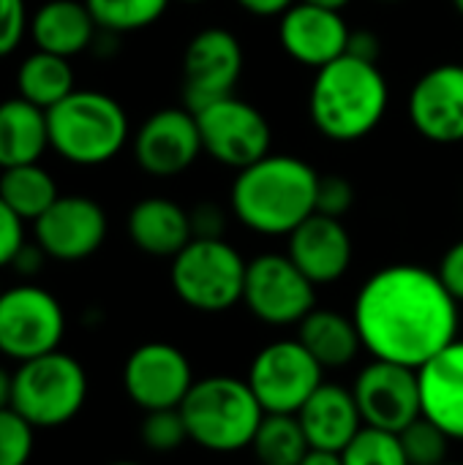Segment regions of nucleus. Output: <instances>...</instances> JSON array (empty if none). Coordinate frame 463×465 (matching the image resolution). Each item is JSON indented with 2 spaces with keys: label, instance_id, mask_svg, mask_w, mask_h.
<instances>
[{
  "label": "nucleus",
  "instance_id": "obj_16",
  "mask_svg": "<svg viewBox=\"0 0 463 465\" xmlns=\"http://www.w3.org/2000/svg\"><path fill=\"white\" fill-rule=\"evenodd\" d=\"M35 245L57 262H82L93 256L106 240V213L104 207L82 193L57 196L55 204L33 221Z\"/></svg>",
  "mask_w": 463,
  "mask_h": 465
},
{
  "label": "nucleus",
  "instance_id": "obj_22",
  "mask_svg": "<svg viewBox=\"0 0 463 465\" xmlns=\"http://www.w3.org/2000/svg\"><path fill=\"white\" fill-rule=\"evenodd\" d=\"M128 237L131 242L158 259H175L191 240V215L177 202L164 196H147L136 202L128 213Z\"/></svg>",
  "mask_w": 463,
  "mask_h": 465
},
{
  "label": "nucleus",
  "instance_id": "obj_38",
  "mask_svg": "<svg viewBox=\"0 0 463 465\" xmlns=\"http://www.w3.org/2000/svg\"><path fill=\"white\" fill-rule=\"evenodd\" d=\"M188 215H191V232H194V237H224L226 215H224L221 207L205 202V204L194 207Z\"/></svg>",
  "mask_w": 463,
  "mask_h": 465
},
{
  "label": "nucleus",
  "instance_id": "obj_9",
  "mask_svg": "<svg viewBox=\"0 0 463 465\" xmlns=\"http://www.w3.org/2000/svg\"><path fill=\"white\" fill-rule=\"evenodd\" d=\"M194 114L202 136V150L229 169L240 172L265 158L273 147V128L267 117L248 101L226 95L196 109Z\"/></svg>",
  "mask_w": 463,
  "mask_h": 465
},
{
  "label": "nucleus",
  "instance_id": "obj_6",
  "mask_svg": "<svg viewBox=\"0 0 463 465\" xmlns=\"http://www.w3.org/2000/svg\"><path fill=\"white\" fill-rule=\"evenodd\" d=\"M248 262L224 237H194L169 270L180 302L199 313H224L243 302Z\"/></svg>",
  "mask_w": 463,
  "mask_h": 465
},
{
  "label": "nucleus",
  "instance_id": "obj_12",
  "mask_svg": "<svg viewBox=\"0 0 463 465\" xmlns=\"http://www.w3.org/2000/svg\"><path fill=\"white\" fill-rule=\"evenodd\" d=\"M246 54L240 38L226 27H205L191 35L183 54V101L191 112L235 95Z\"/></svg>",
  "mask_w": 463,
  "mask_h": 465
},
{
  "label": "nucleus",
  "instance_id": "obj_23",
  "mask_svg": "<svg viewBox=\"0 0 463 465\" xmlns=\"http://www.w3.org/2000/svg\"><path fill=\"white\" fill-rule=\"evenodd\" d=\"M27 33L35 49L71 60L93 46L98 25L85 0H49L30 16Z\"/></svg>",
  "mask_w": 463,
  "mask_h": 465
},
{
  "label": "nucleus",
  "instance_id": "obj_7",
  "mask_svg": "<svg viewBox=\"0 0 463 465\" xmlns=\"http://www.w3.org/2000/svg\"><path fill=\"white\" fill-rule=\"evenodd\" d=\"M87 401V373L71 354L49 351L19 362L11 387V409L35 430L71 422Z\"/></svg>",
  "mask_w": 463,
  "mask_h": 465
},
{
  "label": "nucleus",
  "instance_id": "obj_46",
  "mask_svg": "<svg viewBox=\"0 0 463 465\" xmlns=\"http://www.w3.org/2000/svg\"><path fill=\"white\" fill-rule=\"evenodd\" d=\"M112 465H139V463H134V460H120V463H112Z\"/></svg>",
  "mask_w": 463,
  "mask_h": 465
},
{
  "label": "nucleus",
  "instance_id": "obj_35",
  "mask_svg": "<svg viewBox=\"0 0 463 465\" xmlns=\"http://www.w3.org/2000/svg\"><path fill=\"white\" fill-rule=\"evenodd\" d=\"M30 16L25 0H0V57L11 54L25 33H27Z\"/></svg>",
  "mask_w": 463,
  "mask_h": 465
},
{
  "label": "nucleus",
  "instance_id": "obj_27",
  "mask_svg": "<svg viewBox=\"0 0 463 465\" xmlns=\"http://www.w3.org/2000/svg\"><path fill=\"white\" fill-rule=\"evenodd\" d=\"M57 196V183L41 163L0 169V199L25 221H38Z\"/></svg>",
  "mask_w": 463,
  "mask_h": 465
},
{
  "label": "nucleus",
  "instance_id": "obj_10",
  "mask_svg": "<svg viewBox=\"0 0 463 465\" xmlns=\"http://www.w3.org/2000/svg\"><path fill=\"white\" fill-rule=\"evenodd\" d=\"M322 376L325 368L295 338L265 346L254 357L246 381L265 414H297L303 403L322 387Z\"/></svg>",
  "mask_w": 463,
  "mask_h": 465
},
{
  "label": "nucleus",
  "instance_id": "obj_49",
  "mask_svg": "<svg viewBox=\"0 0 463 465\" xmlns=\"http://www.w3.org/2000/svg\"><path fill=\"white\" fill-rule=\"evenodd\" d=\"M442 465H458V463H442Z\"/></svg>",
  "mask_w": 463,
  "mask_h": 465
},
{
  "label": "nucleus",
  "instance_id": "obj_24",
  "mask_svg": "<svg viewBox=\"0 0 463 465\" xmlns=\"http://www.w3.org/2000/svg\"><path fill=\"white\" fill-rule=\"evenodd\" d=\"M46 147V109H38L22 95L0 101V169L38 163Z\"/></svg>",
  "mask_w": 463,
  "mask_h": 465
},
{
  "label": "nucleus",
  "instance_id": "obj_25",
  "mask_svg": "<svg viewBox=\"0 0 463 465\" xmlns=\"http://www.w3.org/2000/svg\"><path fill=\"white\" fill-rule=\"evenodd\" d=\"M297 341L311 351V357L325 371L347 368L363 349L355 319L325 308H314L297 324Z\"/></svg>",
  "mask_w": 463,
  "mask_h": 465
},
{
  "label": "nucleus",
  "instance_id": "obj_21",
  "mask_svg": "<svg viewBox=\"0 0 463 465\" xmlns=\"http://www.w3.org/2000/svg\"><path fill=\"white\" fill-rule=\"evenodd\" d=\"M297 420L306 430L308 444L327 452H341L366 425L352 390L327 381H322V387L303 403Z\"/></svg>",
  "mask_w": 463,
  "mask_h": 465
},
{
  "label": "nucleus",
  "instance_id": "obj_1",
  "mask_svg": "<svg viewBox=\"0 0 463 465\" xmlns=\"http://www.w3.org/2000/svg\"><path fill=\"white\" fill-rule=\"evenodd\" d=\"M352 319L374 360L420 371L458 338V302L439 272L418 264L377 270L357 292Z\"/></svg>",
  "mask_w": 463,
  "mask_h": 465
},
{
  "label": "nucleus",
  "instance_id": "obj_5",
  "mask_svg": "<svg viewBox=\"0 0 463 465\" xmlns=\"http://www.w3.org/2000/svg\"><path fill=\"white\" fill-rule=\"evenodd\" d=\"M180 414L188 428V439L207 452L229 455L251 447L265 409L259 406L248 381L235 376H207L194 381Z\"/></svg>",
  "mask_w": 463,
  "mask_h": 465
},
{
  "label": "nucleus",
  "instance_id": "obj_19",
  "mask_svg": "<svg viewBox=\"0 0 463 465\" xmlns=\"http://www.w3.org/2000/svg\"><path fill=\"white\" fill-rule=\"evenodd\" d=\"M352 237L341 218L314 213L289 234L287 256L300 267V272L314 286L341 281L352 264Z\"/></svg>",
  "mask_w": 463,
  "mask_h": 465
},
{
  "label": "nucleus",
  "instance_id": "obj_37",
  "mask_svg": "<svg viewBox=\"0 0 463 465\" xmlns=\"http://www.w3.org/2000/svg\"><path fill=\"white\" fill-rule=\"evenodd\" d=\"M439 278L445 283V289L456 297V302H463V240H458L439 262Z\"/></svg>",
  "mask_w": 463,
  "mask_h": 465
},
{
  "label": "nucleus",
  "instance_id": "obj_48",
  "mask_svg": "<svg viewBox=\"0 0 463 465\" xmlns=\"http://www.w3.org/2000/svg\"><path fill=\"white\" fill-rule=\"evenodd\" d=\"M379 3H398V0H379Z\"/></svg>",
  "mask_w": 463,
  "mask_h": 465
},
{
  "label": "nucleus",
  "instance_id": "obj_8",
  "mask_svg": "<svg viewBox=\"0 0 463 465\" xmlns=\"http://www.w3.org/2000/svg\"><path fill=\"white\" fill-rule=\"evenodd\" d=\"M63 335V305L46 289L35 283H19L0 294V354L27 362L57 351Z\"/></svg>",
  "mask_w": 463,
  "mask_h": 465
},
{
  "label": "nucleus",
  "instance_id": "obj_28",
  "mask_svg": "<svg viewBox=\"0 0 463 465\" xmlns=\"http://www.w3.org/2000/svg\"><path fill=\"white\" fill-rule=\"evenodd\" d=\"M251 450L259 465H300L311 444L297 414H265Z\"/></svg>",
  "mask_w": 463,
  "mask_h": 465
},
{
  "label": "nucleus",
  "instance_id": "obj_3",
  "mask_svg": "<svg viewBox=\"0 0 463 465\" xmlns=\"http://www.w3.org/2000/svg\"><path fill=\"white\" fill-rule=\"evenodd\" d=\"M390 104V87L377 63L341 54L322 65L308 90L314 128L330 142H360L377 131Z\"/></svg>",
  "mask_w": 463,
  "mask_h": 465
},
{
  "label": "nucleus",
  "instance_id": "obj_41",
  "mask_svg": "<svg viewBox=\"0 0 463 465\" xmlns=\"http://www.w3.org/2000/svg\"><path fill=\"white\" fill-rule=\"evenodd\" d=\"M44 256H46V253H44L38 245H35V248H33V245H25V248L19 251V256L14 259V267H16L22 275H33V272L41 267V259H44Z\"/></svg>",
  "mask_w": 463,
  "mask_h": 465
},
{
  "label": "nucleus",
  "instance_id": "obj_29",
  "mask_svg": "<svg viewBox=\"0 0 463 465\" xmlns=\"http://www.w3.org/2000/svg\"><path fill=\"white\" fill-rule=\"evenodd\" d=\"M172 0H85L101 33H134L156 25Z\"/></svg>",
  "mask_w": 463,
  "mask_h": 465
},
{
  "label": "nucleus",
  "instance_id": "obj_50",
  "mask_svg": "<svg viewBox=\"0 0 463 465\" xmlns=\"http://www.w3.org/2000/svg\"><path fill=\"white\" fill-rule=\"evenodd\" d=\"M0 294H3V289H0Z\"/></svg>",
  "mask_w": 463,
  "mask_h": 465
},
{
  "label": "nucleus",
  "instance_id": "obj_18",
  "mask_svg": "<svg viewBox=\"0 0 463 465\" xmlns=\"http://www.w3.org/2000/svg\"><path fill=\"white\" fill-rule=\"evenodd\" d=\"M349 25L341 11L297 0L278 16V44L300 65L319 71L347 54Z\"/></svg>",
  "mask_w": 463,
  "mask_h": 465
},
{
  "label": "nucleus",
  "instance_id": "obj_43",
  "mask_svg": "<svg viewBox=\"0 0 463 465\" xmlns=\"http://www.w3.org/2000/svg\"><path fill=\"white\" fill-rule=\"evenodd\" d=\"M11 387H14V376L0 368V409L11 406Z\"/></svg>",
  "mask_w": 463,
  "mask_h": 465
},
{
  "label": "nucleus",
  "instance_id": "obj_2",
  "mask_svg": "<svg viewBox=\"0 0 463 465\" xmlns=\"http://www.w3.org/2000/svg\"><path fill=\"white\" fill-rule=\"evenodd\" d=\"M317 185L319 174L308 161L267 153L237 172L229 207L246 229L265 237H289L317 213Z\"/></svg>",
  "mask_w": 463,
  "mask_h": 465
},
{
  "label": "nucleus",
  "instance_id": "obj_14",
  "mask_svg": "<svg viewBox=\"0 0 463 465\" xmlns=\"http://www.w3.org/2000/svg\"><path fill=\"white\" fill-rule=\"evenodd\" d=\"M202 150L196 114L186 106L153 112L134 134V158L150 177L169 180L194 166Z\"/></svg>",
  "mask_w": 463,
  "mask_h": 465
},
{
  "label": "nucleus",
  "instance_id": "obj_30",
  "mask_svg": "<svg viewBox=\"0 0 463 465\" xmlns=\"http://www.w3.org/2000/svg\"><path fill=\"white\" fill-rule=\"evenodd\" d=\"M344 465H409L398 433L363 425L360 433L341 450Z\"/></svg>",
  "mask_w": 463,
  "mask_h": 465
},
{
  "label": "nucleus",
  "instance_id": "obj_34",
  "mask_svg": "<svg viewBox=\"0 0 463 465\" xmlns=\"http://www.w3.org/2000/svg\"><path fill=\"white\" fill-rule=\"evenodd\" d=\"M355 204V188L347 177L330 174L319 177L317 185V213L330 215V218H344Z\"/></svg>",
  "mask_w": 463,
  "mask_h": 465
},
{
  "label": "nucleus",
  "instance_id": "obj_47",
  "mask_svg": "<svg viewBox=\"0 0 463 465\" xmlns=\"http://www.w3.org/2000/svg\"><path fill=\"white\" fill-rule=\"evenodd\" d=\"M180 3H205V0H180Z\"/></svg>",
  "mask_w": 463,
  "mask_h": 465
},
{
  "label": "nucleus",
  "instance_id": "obj_42",
  "mask_svg": "<svg viewBox=\"0 0 463 465\" xmlns=\"http://www.w3.org/2000/svg\"><path fill=\"white\" fill-rule=\"evenodd\" d=\"M300 465H344L341 452H327V450H308V455L300 460Z\"/></svg>",
  "mask_w": 463,
  "mask_h": 465
},
{
  "label": "nucleus",
  "instance_id": "obj_40",
  "mask_svg": "<svg viewBox=\"0 0 463 465\" xmlns=\"http://www.w3.org/2000/svg\"><path fill=\"white\" fill-rule=\"evenodd\" d=\"M243 11L251 16H281L287 8H292L297 0H235Z\"/></svg>",
  "mask_w": 463,
  "mask_h": 465
},
{
  "label": "nucleus",
  "instance_id": "obj_20",
  "mask_svg": "<svg viewBox=\"0 0 463 465\" xmlns=\"http://www.w3.org/2000/svg\"><path fill=\"white\" fill-rule=\"evenodd\" d=\"M423 417L442 428L450 439L463 441V341L456 338L434 354L420 371Z\"/></svg>",
  "mask_w": 463,
  "mask_h": 465
},
{
  "label": "nucleus",
  "instance_id": "obj_13",
  "mask_svg": "<svg viewBox=\"0 0 463 465\" xmlns=\"http://www.w3.org/2000/svg\"><path fill=\"white\" fill-rule=\"evenodd\" d=\"M352 395L363 422L379 430L401 433L418 417H423L418 371L398 362L371 360L360 371Z\"/></svg>",
  "mask_w": 463,
  "mask_h": 465
},
{
  "label": "nucleus",
  "instance_id": "obj_44",
  "mask_svg": "<svg viewBox=\"0 0 463 465\" xmlns=\"http://www.w3.org/2000/svg\"><path fill=\"white\" fill-rule=\"evenodd\" d=\"M303 3H314V5H325V8H336V11H344L352 0H303Z\"/></svg>",
  "mask_w": 463,
  "mask_h": 465
},
{
  "label": "nucleus",
  "instance_id": "obj_4",
  "mask_svg": "<svg viewBox=\"0 0 463 465\" xmlns=\"http://www.w3.org/2000/svg\"><path fill=\"white\" fill-rule=\"evenodd\" d=\"M49 147L74 166H101L120 155L131 136L120 101L98 90H74L46 109Z\"/></svg>",
  "mask_w": 463,
  "mask_h": 465
},
{
  "label": "nucleus",
  "instance_id": "obj_33",
  "mask_svg": "<svg viewBox=\"0 0 463 465\" xmlns=\"http://www.w3.org/2000/svg\"><path fill=\"white\" fill-rule=\"evenodd\" d=\"M35 428L11 406L0 409V465H27Z\"/></svg>",
  "mask_w": 463,
  "mask_h": 465
},
{
  "label": "nucleus",
  "instance_id": "obj_36",
  "mask_svg": "<svg viewBox=\"0 0 463 465\" xmlns=\"http://www.w3.org/2000/svg\"><path fill=\"white\" fill-rule=\"evenodd\" d=\"M25 218H19L3 199H0V267L14 264L19 251L25 248Z\"/></svg>",
  "mask_w": 463,
  "mask_h": 465
},
{
  "label": "nucleus",
  "instance_id": "obj_31",
  "mask_svg": "<svg viewBox=\"0 0 463 465\" xmlns=\"http://www.w3.org/2000/svg\"><path fill=\"white\" fill-rule=\"evenodd\" d=\"M409 465H442L448 463V444L453 441L442 428H437L431 420L418 417L409 428L398 433Z\"/></svg>",
  "mask_w": 463,
  "mask_h": 465
},
{
  "label": "nucleus",
  "instance_id": "obj_15",
  "mask_svg": "<svg viewBox=\"0 0 463 465\" xmlns=\"http://www.w3.org/2000/svg\"><path fill=\"white\" fill-rule=\"evenodd\" d=\"M194 381L188 357L177 346L161 341L134 349L123 368V387L145 411L180 409Z\"/></svg>",
  "mask_w": 463,
  "mask_h": 465
},
{
  "label": "nucleus",
  "instance_id": "obj_11",
  "mask_svg": "<svg viewBox=\"0 0 463 465\" xmlns=\"http://www.w3.org/2000/svg\"><path fill=\"white\" fill-rule=\"evenodd\" d=\"M243 302L262 324L289 327L317 308V286L287 253H262L248 262Z\"/></svg>",
  "mask_w": 463,
  "mask_h": 465
},
{
  "label": "nucleus",
  "instance_id": "obj_39",
  "mask_svg": "<svg viewBox=\"0 0 463 465\" xmlns=\"http://www.w3.org/2000/svg\"><path fill=\"white\" fill-rule=\"evenodd\" d=\"M347 54L360 57V60H368V63H379V54H382L379 35H377V33H371V30H352V35H349V46H347Z\"/></svg>",
  "mask_w": 463,
  "mask_h": 465
},
{
  "label": "nucleus",
  "instance_id": "obj_26",
  "mask_svg": "<svg viewBox=\"0 0 463 465\" xmlns=\"http://www.w3.org/2000/svg\"><path fill=\"white\" fill-rule=\"evenodd\" d=\"M16 87L25 101L35 104L38 109H52L55 104H60L65 95L76 90L71 60L35 49L19 63Z\"/></svg>",
  "mask_w": 463,
  "mask_h": 465
},
{
  "label": "nucleus",
  "instance_id": "obj_32",
  "mask_svg": "<svg viewBox=\"0 0 463 465\" xmlns=\"http://www.w3.org/2000/svg\"><path fill=\"white\" fill-rule=\"evenodd\" d=\"M142 441L147 450L166 455L180 450L188 439V428L186 420L180 414V409H158V411H147L145 422H142Z\"/></svg>",
  "mask_w": 463,
  "mask_h": 465
},
{
  "label": "nucleus",
  "instance_id": "obj_45",
  "mask_svg": "<svg viewBox=\"0 0 463 465\" xmlns=\"http://www.w3.org/2000/svg\"><path fill=\"white\" fill-rule=\"evenodd\" d=\"M453 8H456V11L463 16V0H453Z\"/></svg>",
  "mask_w": 463,
  "mask_h": 465
},
{
  "label": "nucleus",
  "instance_id": "obj_17",
  "mask_svg": "<svg viewBox=\"0 0 463 465\" xmlns=\"http://www.w3.org/2000/svg\"><path fill=\"white\" fill-rule=\"evenodd\" d=\"M412 128L434 144L463 142V63L428 68L409 90Z\"/></svg>",
  "mask_w": 463,
  "mask_h": 465
}]
</instances>
